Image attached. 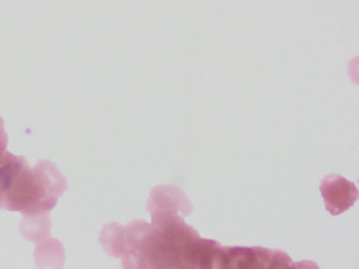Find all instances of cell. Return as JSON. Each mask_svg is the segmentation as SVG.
<instances>
[{"label": "cell", "mask_w": 359, "mask_h": 269, "mask_svg": "<svg viewBox=\"0 0 359 269\" xmlns=\"http://www.w3.org/2000/svg\"><path fill=\"white\" fill-rule=\"evenodd\" d=\"M67 188L62 172L47 160L31 168L24 157L8 151L0 159V209L49 212Z\"/></svg>", "instance_id": "6da1fadb"}, {"label": "cell", "mask_w": 359, "mask_h": 269, "mask_svg": "<svg viewBox=\"0 0 359 269\" xmlns=\"http://www.w3.org/2000/svg\"><path fill=\"white\" fill-rule=\"evenodd\" d=\"M320 189L325 207L333 216L346 212L358 198V191L354 183L336 174L325 177Z\"/></svg>", "instance_id": "7a4b0ae2"}, {"label": "cell", "mask_w": 359, "mask_h": 269, "mask_svg": "<svg viewBox=\"0 0 359 269\" xmlns=\"http://www.w3.org/2000/svg\"><path fill=\"white\" fill-rule=\"evenodd\" d=\"M51 229L49 212H39V214H24L20 233L26 239L39 243L47 239Z\"/></svg>", "instance_id": "3957f363"}, {"label": "cell", "mask_w": 359, "mask_h": 269, "mask_svg": "<svg viewBox=\"0 0 359 269\" xmlns=\"http://www.w3.org/2000/svg\"><path fill=\"white\" fill-rule=\"evenodd\" d=\"M100 242L104 250L115 258L123 256L127 252V230L116 223L107 225L102 233Z\"/></svg>", "instance_id": "277c9868"}, {"label": "cell", "mask_w": 359, "mask_h": 269, "mask_svg": "<svg viewBox=\"0 0 359 269\" xmlns=\"http://www.w3.org/2000/svg\"><path fill=\"white\" fill-rule=\"evenodd\" d=\"M34 258L39 267H62L65 261L62 243L57 240H49L45 243H39L35 248Z\"/></svg>", "instance_id": "5b68a950"}, {"label": "cell", "mask_w": 359, "mask_h": 269, "mask_svg": "<svg viewBox=\"0 0 359 269\" xmlns=\"http://www.w3.org/2000/svg\"><path fill=\"white\" fill-rule=\"evenodd\" d=\"M8 146V136L5 130V124H4L3 119L0 117V159L5 155L7 151Z\"/></svg>", "instance_id": "8992f818"}]
</instances>
